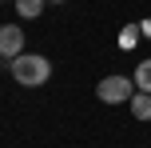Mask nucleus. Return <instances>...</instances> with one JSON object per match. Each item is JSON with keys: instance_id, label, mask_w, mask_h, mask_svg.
Masks as SVG:
<instances>
[{"instance_id": "f257e3e1", "label": "nucleus", "mask_w": 151, "mask_h": 148, "mask_svg": "<svg viewBox=\"0 0 151 148\" xmlns=\"http://www.w3.org/2000/svg\"><path fill=\"white\" fill-rule=\"evenodd\" d=\"M8 72H12L16 84L40 88L48 76H52V60H48V56H36V52H20L16 60H8Z\"/></svg>"}, {"instance_id": "f03ea898", "label": "nucleus", "mask_w": 151, "mask_h": 148, "mask_svg": "<svg viewBox=\"0 0 151 148\" xmlns=\"http://www.w3.org/2000/svg\"><path fill=\"white\" fill-rule=\"evenodd\" d=\"M96 96L104 104H131L135 96V76H104L96 88Z\"/></svg>"}, {"instance_id": "7ed1b4c3", "label": "nucleus", "mask_w": 151, "mask_h": 148, "mask_svg": "<svg viewBox=\"0 0 151 148\" xmlns=\"http://www.w3.org/2000/svg\"><path fill=\"white\" fill-rule=\"evenodd\" d=\"M0 52H4V60H16L24 52V28L20 24H4L0 28Z\"/></svg>"}, {"instance_id": "20e7f679", "label": "nucleus", "mask_w": 151, "mask_h": 148, "mask_svg": "<svg viewBox=\"0 0 151 148\" xmlns=\"http://www.w3.org/2000/svg\"><path fill=\"white\" fill-rule=\"evenodd\" d=\"M139 36H143V28H139L135 20H131V24H123V28H119V52H131V48L139 44Z\"/></svg>"}, {"instance_id": "39448f33", "label": "nucleus", "mask_w": 151, "mask_h": 148, "mask_svg": "<svg viewBox=\"0 0 151 148\" xmlns=\"http://www.w3.org/2000/svg\"><path fill=\"white\" fill-rule=\"evenodd\" d=\"M131 116H135V120H151V92L139 88V92L131 96Z\"/></svg>"}, {"instance_id": "423d86ee", "label": "nucleus", "mask_w": 151, "mask_h": 148, "mask_svg": "<svg viewBox=\"0 0 151 148\" xmlns=\"http://www.w3.org/2000/svg\"><path fill=\"white\" fill-rule=\"evenodd\" d=\"M12 4H16V12H20L24 20H36V16L44 12V4H48V0H12Z\"/></svg>"}, {"instance_id": "0eeeda50", "label": "nucleus", "mask_w": 151, "mask_h": 148, "mask_svg": "<svg viewBox=\"0 0 151 148\" xmlns=\"http://www.w3.org/2000/svg\"><path fill=\"white\" fill-rule=\"evenodd\" d=\"M135 88L151 92V60H139V68H135Z\"/></svg>"}, {"instance_id": "6e6552de", "label": "nucleus", "mask_w": 151, "mask_h": 148, "mask_svg": "<svg viewBox=\"0 0 151 148\" xmlns=\"http://www.w3.org/2000/svg\"><path fill=\"white\" fill-rule=\"evenodd\" d=\"M139 28H143V36H151V20H139Z\"/></svg>"}, {"instance_id": "1a4fd4ad", "label": "nucleus", "mask_w": 151, "mask_h": 148, "mask_svg": "<svg viewBox=\"0 0 151 148\" xmlns=\"http://www.w3.org/2000/svg\"><path fill=\"white\" fill-rule=\"evenodd\" d=\"M48 4H64V0H48Z\"/></svg>"}]
</instances>
